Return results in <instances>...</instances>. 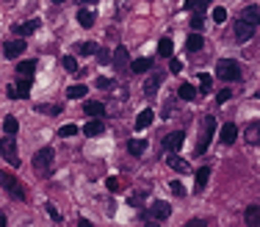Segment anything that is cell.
<instances>
[{
    "label": "cell",
    "instance_id": "cell-20",
    "mask_svg": "<svg viewBox=\"0 0 260 227\" xmlns=\"http://www.w3.org/2000/svg\"><path fill=\"white\" fill-rule=\"evenodd\" d=\"M152 119H155V111H152V108H144V111L136 116V130H144V127H150Z\"/></svg>",
    "mask_w": 260,
    "mask_h": 227
},
{
    "label": "cell",
    "instance_id": "cell-41",
    "mask_svg": "<svg viewBox=\"0 0 260 227\" xmlns=\"http://www.w3.org/2000/svg\"><path fill=\"white\" fill-rule=\"evenodd\" d=\"M213 20L219 22V25H222V22L227 20V9H222V6H219V9H213Z\"/></svg>",
    "mask_w": 260,
    "mask_h": 227
},
{
    "label": "cell",
    "instance_id": "cell-10",
    "mask_svg": "<svg viewBox=\"0 0 260 227\" xmlns=\"http://www.w3.org/2000/svg\"><path fill=\"white\" fill-rule=\"evenodd\" d=\"M244 142L252 144V147H260V119L249 122V125L244 127Z\"/></svg>",
    "mask_w": 260,
    "mask_h": 227
},
{
    "label": "cell",
    "instance_id": "cell-16",
    "mask_svg": "<svg viewBox=\"0 0 260 227\" xmlns=\"http://www.w3.org/2000/svg\"><path fill=\"white\" fill-rule=\"evenodd\" d=\"M31 86H33V78H28V75H17L14 89H17V95H20V100H22V97H28V95H31Z\"/></svg>",
    "mask_w": 260,
    "mask_h": 227
},
{
    "label": "cell",
    "instance_id": "cell-22",
    "mask_svg": "<svg viewBox=\"0 0 260 227\" xmlns=\"http://www.w3.org/2000/svg\"><path fill=\"white\" fill-rule=\"evenodd\" d=\"M202 48H205V39H202V33H191V36L186 39V50H188V53H199Z\"/></svg>",
    "mask_w": 260,
    "mask_h": 227
},
{
    "label": "cell",
    "instance_id": "cell-35",
    "mask_svg": "<svg viewBox=\"0 0 260 227\" xmlns=\"http://www.w3.org/2000/svg\"><path fill=\"white\" fill-rule=\"evenodd\" d=\"M61 67L67 69V72L75 75V72H78V61H75V56H64V58H61Z\"/></svg>",
    "mask_w": 260,
    "mask_h": 227
},
{
    "label": "cell",
    "instance_id": "cell-1",
    "mask_svg": "<svg viewBox=\"0 0 260 227\" xmlns=\"http://www.w3.org/2000/svg\"><path fill=\"white\" fill-rule=\"evenodd\" d=\"M169 216H172V205H169V202H163V200H155L150 208H147V211L139 213L141 222H166Z\"/></svg>",
    "mask_w": 260,
    "mask_h": 227
},
{
    "label": "cell",
    "instance_id": "cell-15",
    "mask_svg": "<svg viewBox=\"0 0 260 227\" xmlns=\"http://www.w3.org/2000/svg\"><path fill=\"white\" fill-rule=\"evenodd\" d=\"M238 20H244V22H249V25H260V6H246L244 11H241V17Z\"/></svg>",
    "mask_w": 260,
    "mask_h": 227
},
{
    "label": "cell",
    "instance_id": "cell-18",
    "mask_svg": "<svg viewBox=\"0 0 260 227\" xmlns=\"http://www.w3.org/2000/svg\"><path fill=\"white\" fill-rule=\"evenodd\" d=\"M208 180H210V166H202V169L197 172V183H194V191H197V194H202V191L208 189Z\"/></svg>",
    "mask_w": 260,
    "mask_h": 227
},
{
    "label": "cell",
    "instance_id": "cell-6",
    "mask_svg": "<svg viewBox=\"0 0 260 227\" xmlns=\"http://www.w3.org/2000/svg\"><path fill=\"white\" fill-rule=\"evenodd\" d=\"M0 155H3V158L9 161L11 166H20V155H17V142H14V136H9V133H6V139H0Z\"/></svg>",
    "mask_w": 260,
    "mask_h": 227
},
{
    "label": "cell",
    "instance_id": "cell-27",
    "mask_svg": "<svg viewBox=\"0 0 260 227\" xmlns=\"http://www.w3.org/2000/svg\"><path fill=\"white\" fill-rule=\"evenodd\" d=\"M144 150H147V142H144V139H130V142H127V153H130V155H141Z\"/></svg>",
    "mask_w": 260,
    "mask_h": 227
},
{
    "label": "cell",
    "instance_id": "cell-26",
    "mask_svg": "<svg viewBox=\"0 0 260 227\" xmlns=\"http://www.w3.org/2000/svg\"><path fill=\"white\" fill-rule=\"evenodd\" d=\"M94 20H97V14H94V11H89V9H80V11H78V22H80L83 28H92Z\"/></svg>",
    "mask_w": 260,
    "mask_h": 227
},
{
    "label": "cell",
    "instance_id": "cell-37",
    "mask_svg": "<svg viewBox=\"0 0 260 227\" xmlns=\"http://www.w3.org/2000/svg\"><path fill=\"white\" fill-rule=\"evenodd\" d=\"M147 200V191H136V194H130V205H136V208H141V202Z\"/></svg>",
    "mask_w": 260,
    "mask_h": 227
},
{
    "label": "cell",
    "instance_id": "cell-24",
    "mask_svg": "<svg viewBox=\"0 0 260 227\" xmlns=\"http://www.w3.org/2000/svg\"><path fill=\"white\" fill-rule=\"evenodd\" d=\"M166 164L172 166L175 172H180V174H186V172H188V161H183L177 153H172V155H169V161H166Z\"/></svg>",
    "mask_w": 260,
    "mask_h": 227
},
{
    "label": "cell",
    "instance_id": "cell-5",
    "mask_svg": "<svg viewBox=\"0 0 260 227\" xmlns=\"http://www.w3.org/2000/svg\"><path fill=\"white\" fill-rule=\"evenodd\" d=\"M0 189H6L11 197H14V200H25V197H28L25 186H22L11 172H3V169H0Z\"/></svg>",
    "mask_w": 260,
    "mask_h": 227
},
{
    "label": "cell",
    "instance_id": "cell-7",
    "mask_svg": "<svg viewBox=\"0 0 260 227\" xmlns=\"http://www.w3.org/2000/svg\"><path fill=\"white\" fill-rule=\"evenodd\" d=\"M111 64H114L116 72H127V69H130V56H127V48H125V44H119V48L114 50Z\"/></svg>",
    "mask_w": 260,
    "mask_h": 227
},
{
    "label": "cell",
    "instance_id": "cell-51",
    "mask_svg": "<svg viewBox=\"0 0 260 227\" xmlns=\"http://www.w3.org/2000/svg\"><path fill=\"white\" fill-rule=\"evenodd\" d=\"M53 3H67V0H53Z\"/></svg>",
    "mask_w": 260,
    "mask_h": 227
},
{
    "label": "cell",
    "instance_id": "cell-34",
    "mask_svg": "<svg viewBox=\"0 0 260 227\" xmlns=\"http://www.w3.org/2000/svg\"><path fill=\"white\" fill-rule=\"evenodd\" d=\"M17 127H20V122H17L14 116H6V119H3V130L9 133V136H14V133H17Z\"/></svg>",
    "mask_w": 260,
    "mask_h": 227
},
{
    "label": "cell",
    "instance_id": "cell-43",
    "mask_svg": "<svg viewBox=\"0 0 260 227\" xmlns=\"http://www.w3.org/2000/svg\"><path fill=\"white\" fill-rule=\"evenodd\" d=\"M230 97H233V92H230V89H222V92H219V95H216V103H219V106H222V103H227Z\"/></svg>",
    "mask_w": 260,
    "mask_h": 227
},
{
    "label": "cell",
    "instance_id": "cell-32",
    "mask_svg": "<svg viewBox=\"0 0 260 227\" xmlns=\"http://www.w3.org/2000/svg\"><path fill=\"white\" fill-rule=\"evenodd\" d=\"M205 25V9H194V17H191V28L194 31H199V28Z\"/></svg>",
    "mask_w": 260,
    "mask_h": 227
},
{
    "label": "cell",
    "instance_id": "cell-49",
    "mask_svg": "<svg viewBox=\"0 0 260 227\" xmlns=\"http://www.w3.org/2000/svg\"><path fill=\"white\" fill-rule=\"evenodd\" d=\"M6 95H9L11 100H20V95H17V89H14V86H9V89H6Z\"/></svg>",
    "mask_w": 260,
    "mask_h": 227
},
{
    "label": "cell",
    "instance_id": "cell-39",
    "mask_svg": "<svg viewBox=\"0 0 260 227\" xmlns=\"http://www.w3.org/2000/svg\"><path fill=\"white\" fill-rule=\"evenodd\" d=\"M75 133H78V127H75V125H64L61 130H58V136H61V139H69V136H75Z\"/></svg>",
    "mask_w": 260,
    "mask_h": 227
},
{
    "label": "cell",
    "instance_id": "cell-14",
    "mask_svg": "<svg viewBox=\"0 0 260 227\" xmlns=\"http://www.w3.org/2000/svg\"><path fill=\"white\" fill-rule=\"evenodd\" d=\"M161 83H163V75H161V72H152L150 78L144 80V95H147V97H152L158 89H161Z\"/></svg>",
    "mask_w": 260,
    "mask_h": 227
},
{
    "label": "cell",
    "instance_id": "cell-9",
    "mask_svg": "<svg viewBox=\"0 0 260 227\" xmlns=\"http://www.w3.org/2000/svg\"><path fill=\"white\" fill-rule=\"evenodd\" d=\"M183 142H186V133L175 130V133H169V136L163 139V150H166V153H177V150L183 147Z\"/></svg>",
    "mask_w": 260,
    "mask_h": 227
},
{
    "label": "cell",
    "instance_id": "cell-11",
    "mask_svg": "<svg viewBox=\"0 0 260 227\" xmlns=\"http://www.w3.org/2000/svg\"><path fill=\"white\" fill-rule=\"evenodd\" d=\"M39 28H42V22L39 20H28V22H20V25H14V33L20 39H25V36H31V33H36Z\"/></svg>",
    "mask_w": 260,
    "mask_h": 227
},
{
    "label": "cell",
    "instance_id": "cell-45",
    "mask_svg": "<svg viewBox=\"0 0 260 227\" xmlns=\"http://www.w3.org/2000/svg\"><path fill=\"white\" fill-rule=\"evenodd\" d=\"M97 89H114V80L111 78H97Z\"/></svg>",
    "mask_w": 260,
    "mask_h": 227
},
{
    "label": "cell",
    "instance_id": "cell-42",
    "mask_svg": "<svg viewBox=\"0 0 260 227\" xmlns=\"http://www.w3.org/2000/svg\"><path fill=\"white\" fill-rule=\"evenodd\" d=\"M105 189H108V191H114V194H116V191H119L122 186H119V180H116V177H108V180H105Z\"/></svg>",
    "mask_w": 260,
    "mask_h": 227
},
{
    "label": "cell",
    "instance_id": "cell-13",
    "mask_svg": "<svg viewBox=\"0 0 260 227\" xmlns=\"http://www.w3.org/2000/svg\"><path fill=\"white\" fill-rule=\"evenodd\" d=\"M235 139H238V125H235V122H227V125H222V144H224V147L235 144Z\"/></svg>",
    "mask_w": 260,
    "mask_h": 227
},
{
    "label": "cell",
    "instance_id": "cell-44",
    "mask_svg": "<svg viewBox=\"0 0 260 227\" xmlns=\"http://www.w3.org/2000/svg\"><path fill=\"white\" fill-rule=\"evenodd\" d=\"M169 189H172V194H177V197H186V189H183V183H169Z\"/></svg>",
    "mask_w": 260,
    "mask_h": 227
},
{
    "label": "cell",
    "instance_id": "cell-4",
    "mask_svg": "<svg viewBox=\"0 0 260 227\" xmlns=\"http://www.w3.org/2000/svg\"><path fill=\"white\" fill-rule=\"evenodd\" d=\"M53 158H56V153H53V147H45V150H39V153L33 155V172H36L39 177H47V174L53 172Z\"/></svg>",
    "mask_w": 260,
    "mask_h": 227
},
{
    "label": "cell",
    "instance_id": "cell-12",
    "mask_svg": "<svg viewBox=\"0 0 260 227\" xmlns=\"http://www.w3.org/2000/svg\"><path fill=\"white\" fill-rule=\"evenodd\" d=\"M252 36H255V25H249V22H244V20L235 22V39H238V42H249Z\"/></svg>",
    "mask_w": 260,
    "mask_h": 227
},
{
    "label": "cell",
    "instance_id": "cell-40",
    "mask_svg": "<svg viewBox=\"0 0 260 227\" xmlns=\"http://www.w3.org/2000/svg\"><path fill=\"white\" fill-rule=\"evenodd\" d=\"M39 114H61V106H36Z\"/></svg>",
    "mask_w": 260,
    "mask_h": 227
},
{
    "label": "cell",
    "instance_id": "cell-46",
    "mask_svg": "<svg viewBox=\"0 0 260 227\" xmlns=\"http://www.w3.org/2000/svg\"><path fill=\"white\" fill-rule=\"evenodd\" d=\"M169 69H172L175 75L183 72V61H180V58H172V61H169Z\"/></svg>",
    "mask_w": 260,
    "mask_h": 227
},
{
    "label": "cell",
    "instance_id": "cell-25",
    "mask_svg": "<svg viewBox=\"0 0 260 227\" xmlns=\"http://www.w3.org/2000/svg\"><path fill=\"white\" fill-rule=\"evenodd\" d=\"M33 72H36V61H33V58L17 64V75H28V78H33Z\"/></svg>",
    "mask_w": 260,
    "mask_h": 227
},
{
    "label": "cell",
    "instance_id": "cell-21",
    "mask_svg": "<svg viewBox=\"0 0 260 227\" xmlns=\"http://www.w3.org/2000/svg\"><path fill=\"white\" fill-rule=\"evenodd\" d=\"M152 64H155V61H152V58H136V61L130 64V72H133V75L150 72V69H152Z\"/></svg>",
    "mask_w": 260,
    "mask_h": 227
},
{
    "label": "cell",
    "instance_id": "cell-33",
    "mask_svg": "<svg viewBox=\"0 0 260 227\" xmlns=\"http://www.w3.org/2000/svg\"><path fill=\"white\" fill-rule=\"evenodd\" d=\"M210 86H213L210 75H208V72H199V92H202V95H208V92H210Z\"/></svg>",
    "mask_w": 260,
    "mask_h": 227
},
{
    "label": "cell",
    "instance_id": "cell-28",
    "mask_svg": "<svg viewBox=\"0 0 260 227\" xmlns=\"http://www.w3.org/2000/svg\"><path fill=\"white\" fill-rule=\"evenodd\" d=\"M89 95V89L83 83H78V86H69L67 89V100H80V97H86Z\"/></svg>",
    "mask_w": 260,
    "mask_h": 227
},
{
    "label": "cell",
    "instance_id": "cell-38",
    "mask_svg": "<svg viewBox=\"0 0 260 227\" xmlns=\"http://www.w3.org/2000/svg\"><path fill=\"white\" fill-rule=\"evenodd\" d=\"M94 56H97V61H100V64H111V50L97 48V53H94Z\"/></svg>",
    "mask_w": 260,
    "mask_h": 227
},
{
    "label": "cell",
    "instance_id": "cell-30",
    "mask_svg": "<svg viewBox=\"0 0 260 227\" xmlns=\"http://www.w3.org/2000/svg\"><path fill=\"white\" fill-rule=\"evenodd\" d=\"M177 97H180V100H197V89H194L191 83H183L180 92H177Z\"/></svg>",
    "mask_w": 260,
    "mask_h": 227
},
{
    "label": "cell",
    "instance_id": "cell-50",
    "mask_svg": "<svg viewBox=\"0 0 260 227\" xmlns=\"http://www.w3.org/2000/svg\"><path fill=\"white\" fill-rule=\"evenodd\" d=\"M0 227H6V216H3V213H0Z\"/></svg>",
    "mask_w": 260,
    "mask_h": 227
},
{
    "label": "cell",
    "instance_id": "cell-8",
    "mask_svg": "<svg viewBox=\"0 0 260 227\" xmlns=\"http://www.w3.org/2000/svg\"><path fill=\"white\" fill-rule=\"evenodd\" d=\"M25 53V39H11V42L3 44V56L6 58H20Z\"/></svg>",
    "mask_w": 260,
    "mask_h": 227
},
{
    "label": "cell",
    "instance_id": "cell-3",
    "mask_svg": "<svg viewBox=\"0 0 260 227\" xmlns=\"http://www.w3.org/2000/svg\"><path fill=\"white\" fill-rule=\"evenodd\" d=\"M216 78L227 80V83L241 80V64L235 61V58H222V61L216 64Z\"/></svg>",
    "mask_w": 260,
    "mask_h": 227
},
{
    "label": "cell",
    "instance_id": "cell-48",
    "mask_svg": "<svg viewBox=\"0 0 260 227\" xmlns=\"http://www.w3.org/2000/svg\"><path fill=\"white\" fill-rule=\"evenodd\" d=\"M208 224V219H191V222H188V227H205Z\"/></svg>",
    "mask_w": 260,
    "mask_h": 227
},
{
    "label": "cell",
    "instance_id": "cell-17",
    "mask_svg": "<svg viewBox=\"0 0 260 227\" xmlns=\"http://www.w3.org/2000/svg\"><path fill=\"white\" fill-rule=\"evenodd\" d=\"M83 133H86V136H103V133H105V122L100 119V116H94L92 122H86Z\"/></svg>",
    "mask_w": 260,
    "mask_h": 227
},
{
    "label": "cell",
    "instance_id": "cell-29",
    "mask_svg": "<svg viewBox=\"0 0 260 227\" xmlns=\"http://www.w3.org/2000/svg\"><path fill=\"white\" fill-rule=\"evenodd\" d=\"M75 53L78 56H94L97 53V44L94 42H80V44H75Z\"/></svg>",
    "mask_w": 260,
    "mask_h": 227
},
{
    "label": "cell",
    "instance_id": "cell-2",
    "mask_svg": "<svg viewBox=\"0 0 260 227\" xmlns=\"http://www.w3.org/2000/svg\"><path fill=\"white\" fill-rule=\"evenodd\" d=\"M213 133H216V116H205V119H202V127H199V139H197V147H194V153H197V155H205V153H208Z\"/></svg>",
    "mask_w": 260,
    "mask_h": 227
},
{
    "label": "cell",
    "instance_id": "cell-47",
    "mask_svg": "<svg viewBox=\"0 0 260 227\" xmlns=\"http://www.w3.org/2000/svg\"><path fill=\"white\" fill-rule=\"evenodd\" d=\"M47 213H50V216H53V222H61V213H58V211H56V208H53V205H47Z\"/></svg>",
    "mask_w": 260,
    "mask_h": 227
},
{
    "label": "cell",
    "instance_id": "cell-23",
    "mask_svg": "<svg viewBox=\"0 0 260 227\" xmlns=\"http://www.w3.org/2000/svg\"><path fill=\"white\" fill-rule=\"evenodd\" d=\"M244 222L249 227H260V205H249L244 211Z\"/></svg>",
    "mask_w": 260,
    "mask_h": 227
},
{
    "label": "cell",
    "instance_id": "cell-31",
    "mask_svg": "<svg viewBox=\"0 0 260 227\" xmlns=\"http://www.w3.org/2000/svg\"><path fill=\"white\" fill-rule=\"evenodd\" d=\"M172 39H169V36H163L161 39V42H158V56H163V58H169V56H172Z\"/></svg>",
    "mask_w": 260,
    "mask_h": 227
},
{
    "label": "cell",
    "instance_id": "cell-36",
    "mask_svg": "<svg viewBox=\"0 0 260 227\" xmlns=\"http://www.w3.org/2000/svg\"><path fill=\"white\" fill-rule=\"evenodd\" d=\"M205 6H208V0H186V3H183V9L194 11V9H205Z\"/></svg>",
    "mask_w": 260,
    "mask_h": 227
},
{
    "label": "cell",
    "instance_id": "cell-19",
    "mask_svg": "<svg viewBox=\"0 0 260 227\" xmlns=\"http://www.w3.org/2000/svg\"><path fill=\"white\" fill-rule=\"evenodd\" d=\"M83 114L86 116H100V119H103V116H105V106H103V103H97V100H86L83 103Z\"/></svg>",
    "mask_w": 260,
    "mask_h": 227
}]
</instances>
